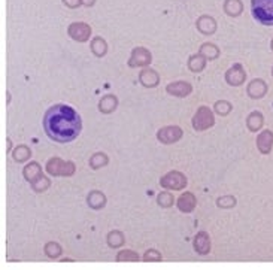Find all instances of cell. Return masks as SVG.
<instances>
[{"mask_svg":"<svg viewBox=\"0 0 273 270\" xmlns=\"http://www.w3.org/2000/svg\"><path fill=\"white\" fill-rule=\"evenodd\" d=\"M43 130L51 140L58 143H69L81 135L82 120L72 106L57 103L45 112Z\"/></svg>","mask_w":273,"mask_h":270,"instance_id":"obj_1","label":"cell"},{"mask_svg":"<svg viewBox=\"0 0 273 270\" xmlns=\"http://www.w3.org/2000/svg\"><path fill=\"white\" fill-rule=\"evenodd\" d=\"M251 12L260 24L273 27V0H251Z\"/></svg>","mask_w":273,"mask_h":270,"instance_id":"obj_2","label":"cell"},{"mask_svg":"<svg viewBox=\"0 0 273 270\" xmlns=\"http://www.w3.org/2000/svg\"><path fill=\"white\" fill-rule=\"evenodd\" d=\"M45 169L51 176H73L76 172V166L73 161H64L58 157L49 158Z\"/></svg>","mask_w":273,"mask_h":270,"instance_id":"obj_3","label":"cell"},{"mask_svg":"<svg viewBox=\"0 0 273 270\" xmlns=\"http://www.w3.org/2000/svg\"><path fill=\"white\" fill-rule=\"evenodd\" d=\"M214 124H215V117L208 106H200L191 121V126L196 132H205L211 129Z\"/></svg>","mask_w":273,"mask_h":270,"instance_id":"obj_4","label":"cell"},{"mask_svg":"<svg viewBox=\"0 0 273 270\" xmlns=\"http://www.w3.org/2000/svg\"><path fill=\"white\" fill-rule=\"evenodd\" d=\"M188 181L187 176L178 170H172L169 173H166L161 179H160V185L166 190H173V191H179L184 190L187 187Z\"/></svg>","mask_w":273,"mask_h":270,"instance_id":"obj_5","label":"cell"},{"mask_svg":"<svg viewBox=\"0 0 273 270\" xmlns=\"http://www.w3.org/2000/svg\"><path fill=\"white\" fill-rule=\"evenodd\" d=\"M152 61V54L143 48V46H136L133 48L132 54H130V58L127 61L129 67H148Z\"/></svg>","mask_w":273,"mask_h":270,"instance_id":"obj_6","label":"cell"},{"mask_svg":"<svg viewBox=\"0 0 273 270\" xmlns=\"http://www.w3.org/2000/svg\"><path fill=\"white\" fill-rule=\"evenodd\" d=\"M182 136H184V132L178 126H166L157 132V139L164 145L176 143L182 139Z\"/></svg>","mask_w":273,"mask_h":270,"instance_id":"obj_7","label":"cell"},{"mask_svg":"<svg viewBox=\"0 0 273 270\" xmlns=\"http://www.w3.org/2000/svg\"><path fill=\"white\" fill-rule=\"evenodd\" d=\"M67 34H69L73 40H76V42H79V43H84V42H87V40L91 37V27H90L87 22H82V21H79V22H72V24L67 27Z\"/></svg>","mask_w":273,"mask_h":270,"instance_id":"obj_8","label":"cell"},{"mask_svg":"<svg viewBox=\"0 0 273 270\" xmlns=\"http://www.w3.org/2000/svg\"><path fill=\"white\" fill-rule=\"evenodd\" d=\"M226 82L232 87H241L247 81V72L241 63L233 64L227 72H226Z\"/></svg>","mask_w":273,"mask_h":270,"instance_id":"obj_9","label":"cell"},{"mask_svg":"<svg viewBox=\"0 0 273 270\" xmlns=\"http://www.w3.org/2000/svg\"><path fill=\"white\" fill-rule=\"evenodd\" d=\"M268 90H269L268 82H266L265 79H262V78H256V79H253V81L248 84V87H247V94H248L251 99H254V100H260V99H263V97L268 94Z\"/></svg>","mask_w":273,"mask_h":270,"instance_id":"obj_10","label":"cell"},{"mask_svg":"<svg viewBox=\"0 0 273 270\" xmlns=\"http://www.w3.org/2000/svg\"><path fill=\"white\" fill-rule=\"evenodd\" d=\"M139 82L145 88H155L160 84V75L151 67H143L139 72Z\"/></svg>","mask_w":273,"mask_h":270,"instance_id":"obj_11","label":"cell"},{"mask_svg":"<svg viewBox=\"0 0 273 270\" xmlns=\"http://www.w3.org/2000/svg\"><path fill=\"white\" fill-rule=\"evenodd\" d=\"M166 91L173 96V97H187L193 93V85L187 81H176V82H170L166 87Z\"/></svg>","mask_w":273,"mask_h":270,"instance_id":"obj_12","label":"cell"},{"mask_svg":"<svg viewBox=\"0 0 273 270\" xmlns=\"http://www.w3.org/2000/svg\"><path fill=\"white\" fill-rule=\"evenodd\" d=\"M196 27H197V30H199L202 34L211 36V34H214V33L217 31L218 24H217V21H215L214 16H211V15H202V16H199V19L196 21Z\"/></svg>","mask_w":273,"mask_h":270,"instance_id":"obj_13","label":"cell"},{"mask_svg":"<svg viewBox=\"0 0 273 270\" xmlns=\"http://www.w3.org/2000/svg\"><path fill=\"white\" fill-rule=\"evenodd\" d=\"M194 251L199 256H208L211 253V236L206 232H199L194 238Z\"/></svg>","mask_w":273,"mask_h":270,"instance_id":"obj_14","label":"cell"},{"mask_svg":"<svg viewBox=\"0 0 273 270\" xmlns=\"http://www.w3.org/2000/svg\"><path fill=\"white\" fill-rule=\"evenodd\" d=\"M196 205H197V199L193 193L187 191L184 194H181L176 200V206L178 209L182 212V214H191L194 209H196Z\"/></svg>","mask_w":273,"mask_h":270,"instance_id":"obj_15","label":"cell"},{"mask_svg":"<svg viewBox=\"0 0 273 270\" xmlns=\"http://www.w3.org/2000/svg\"><path fill=\"white\" fill-rule=\"evenodd\" d=\"M257 149L263 155H269L273 149V132L272 130H265L257 136Z\"/></svg>","mask_w":273,"mask_h":270,"instance_id":"obj_16","label":"cell"},{"mask_svg":"<svg viewBox=\"0 0 273 270\" xmlns=\"http://www.w3.org/2000/svg\"><path fill=\"white\" fill-rule=\"evenodd\" d=\"M87 205L94 211H100L106 206V196L99 190H93L87 196Z\"/></svg>","mask_w":273,"mask_h":270,"instance_id":"obj_17","label":"cell"},{"mask_svg":"<svg viewBox=\"0 0 273 270\" xmlns=\"http://www.w3.org/2000/svg\"><path fill=\"white\" fill-rule=\"evenodd\" d=\"M117 108H118V99H117V96H114V94H106V96H103V97L100 99V102H99V111H100L102 114H105V115L115 112Z\"/></svg>","mask_w":273,"mask_h":270,"instance_id":"obj_18","label":"cell"},{"mask_svg":"<svg viewBox=\"0 0 273 270\" xmlns=\"http://www.w3.org/2000/svg\"><path fill=\"white\" fill-rule=\"evenodd\" d=\"M263 126H265V117H263L262 112L254 111L247 117V127H248L250 132H253V133L260 132L263 129Z\"/></svg>","mask_w":273,"mask_h":270,"instance_id":"obj_19","label":"cell"},{"mask_svg":"<svg viewBox=\"0 0 273 270\" xmlns=\"http://www.w3.org/2000/svg\"><path fill=\"white\" fill-rule=\"evenodd\" d=\"M40 175H42V167H40V164H39L37 161H30V163L22 169V176H24V179H25L28 184L34 182Z\"/></svg>","mask_w":273,"mask_h":270,"instance_id":"obj_20","label":"cell"},{"mask_svg":"<svg viewBox=\"0 0 273 270\" xmlns=\"http://www.w3.org/2000/svg\"><path fill=\"white\" fill-rule=\"evenodd\" d=\"M90 49H91V52H93L96 57L102 58V57H105V55L108 54V43H106V40H105L103 37L96 36V37H93L91 42H90Z\"/></svg>","mask_w":273,"mask_h":270,"instance_id":"obj_21","label":"cell"},{"mask_svg":"<svg viewBox=\"0 0 273 270\" xmlns=\"http://www.w3.org/2000/svg\"><path fill=\"white\" fill-rule=\"evenodd\" d=\"M223 9H224V12L229 16L236 18V16L242 15V12H244V3H242V0H224Z\"/></svg>","mask_w":273,"mask_h":270,"instance_id":"obj_22","label":"cell"},{"mask_svg":"<svg viewBox=\"0 0 273 270\" xmlns=\"http://www.w3.org/2000/svg\"><path fill=\"white\" fill-rule=\"evenodd\" d=\"M206 61H208V60H206L200 52L193 54V55H190V58H188V69H190L191 72H194V73H200V72L205 70Z\"/></svg>","mask_w":273,"mask_h":270,"instance_id":"obj_23","label":"cell"},{"mask_svg":"<svg viewBox=\"0 0 273 270\" xmlns=\"http://www.w3.org/2000/svg\"><path fill=\"white\" fill-rule=\"evenodd\" d=\"M31 157V149L27 145H18L12 149V158L16 163H25Z\"/></svg>","mask_w":273,"mask_h":270,"instance_id":"obj_24","label":"cell"},{"mask_svg":"<svg viewBox=\"0 0 273 270\" xmlns=\"http://www.w3.org/2000/svg\"><path fill=\"white\" fill-rule=\"evenodd\" d=\"M106 242H108V247L112 248V250H117V248H121L126 242V238L124 235L120 232V230H112L108 233L106 236Z\"/></svg>","mask_w":273,"mask_h":270,"instance_id":"obj_25","label":"cell"},{"mask_svg":"<svg viewBox=\"0 0 273 270\" xmlns=\"http://www.w3.org/2000/svg\"><path fill=\"white\" fill-rule=\"evenodd\" d=\"M199 52H200L206 60H215V58L220 57V48H218L215 43H211V42H205V43L200 46Z\"/></svg>","mask_w":273,"mask_h":270,"instance_id":"obj_26","label":"cell"},{"mask_svg":"<svg viewBox=\"0 0 273 270\" xmlns=\"http://www.w3.org/2000/svg\"><path fill=\"white\" fill-rule=\"evenodd\" d=\"M88 163H90V167H91L93 170H99V169L108 166L109 157H108L105 152H96V154H93V155L90 157V161H88Z\"/></svg>","mask_w":273,"mask_h":270,"instance_id":"obj_27","label":"cell"},{"mask_svg":"<svg viewBox=\"0 0 273 270\" xmlns=\"http://www.w3.org/2000/svg\"><path fill=\"white\" fill-rule=\"evenodd\" d=\"M43 251H45V256H46L48 259H52V260L58 259V257L63 254V248H61V245L57 244V242H48V244H45Z\"/></svg>","mask_w":273,"mask_h":270,"instance_id":"obj_28","label":"cell"},{"mask_svg":"<svg viewBox=\"0 0 273 270\" xmlns=\"http://www.w3.org/2000/svg\"><path fill=\"white\" fill-rule=\"evenodd\" d=\"M30 185H31V188H33L34 193H43V191H46V190L51 187V179L46 178L45 175H40V176H39L34 182H31Z\"/></svg>","mask_w":273,"mask_h":270,"instance_id":"obj_29","label":"cell"},{"mask_svg":"<svg viewBox=\"0 0 273 270\" xmlns=\"http://www.w3.org/2000/svg\"><path fill=\"white\" fill-rule=\"evenodd\" d=\"M214 111L220 117H227L233 111V105L230 102H227V100H220V102H217L214 105Z\"/></svg>","mask_w":273,"mask_h":270,"instance_id":"obj_30","label":"cell"},{"mask_svg":"<svg viewBox=\"0 0 273 270\" xmlns=\"http://www.w3.org/2000/svg\"><path fill=\"white\" fill-rule=\"evenodd\" d=\"M157 203L160 208H172L175 205V197L169 191H163L157 196Z\"/></svg>","mask_w":273,"mask_h":270,"instance_id":"obj_31","label":"cell"},{"mask_svg":"<svg viewBox=\"0 0 273 270\" xmlns=\"http://www.w3.org/2000/svg\"><path fill=\"white\" fill-rule=\"evenodd\" d=\"M238 205V200L235 196H221L217 199V206L221 209H232Z\"/></svg>","mask_w":273,"mask_h":270,"instance_id":"obj_32","label":"cell"},{"mask_svg":"<svg viewBox=\"0 0 273 270\" xmlns=\"http://www.w3.org/2000/svg\"><path fill=\"white\" fill-rule=\"evenodd\" d=\"M139 260L140 257L137 256V253L132 250H124L117 254V262H139Z\"/></svg>","mask_w":273,"mask_h":270,"instance_id":"obj_33","label":"cell"},{"mask_svg":"<svg viewBox=\"0 0 273 270\" xmlns=\"http://www.w3.org/2000/svg\"><path fill=\"white\" fill-rule=\"evenodd\" d=\"M143 262H146V263H157V262H161V254L157 251V250H148L145 254H143Z\"/></svg>","mask_w":273,"mask_h":270,"instance_id":"obj_34","label":"cell"},{"mask_svg":"<svg viewBox=\"0 0 273 270\" xmlns=\"http://www.w3.org/2000/svg\"><path fill=\"white\" fill-rule=\"evenodd\" d=\"M67 7H70V9H76V7H79L82 3H81V0H61Z\"/></svg>","mask_w":273,"mask_h":270,"instance_id":"obj_35","label":"cell"},{"mask_svg":"<svg viewBox=\"0 0 273 270\" xmlns=\"http://www.w3.org/2000/svg\"><path fill=\"white\" fill-rule=\"evenodd\" d=\"M81 3H82V6H85V7H91V6L96 4V0H81Z\"/></svg>","mask_w":273,"mask_h":270,"instance_id":"obj_36","label":"cell"},{"mask_svg":"<svg viewBox=\"0 0 273 270\" xmlns=\"http://www.w3.org/2000/svg\"><path fill=\"white\" fill-rule=\"evenodd\" d=\"M6 143H7V152H10V149H12V140H10V137L6 139Z\"/></svg>","mask_w":273,"mask_h":270,"instance_id":"obj_37","label":"cell"},{"mask_svg":"<svg viewBox=\"0 0 273 270\" xmlns=\"http://www.w3.org/2000/svg\"><path fill=\"white\" fill-rule=\"evenodd\" d=\"M271 48H272V51H273V39H272V42H271Z\"/></svg>","mask_w":273,"mask_h":270,"instance_id":"obj_38","label":"cell"},{"mask_svg":"<svg viewBox=\"0 0 273 270\" xmlns=\"http://www.w3.org/2000/svg\"><path fill=\"white\" fill-rule=\"evenodd\" d=\"M272 75H273V67H272Z\"/></svg>","mask_w":273,"mask_h":270,"instance_id":"obj_39","label":"cell"}]
</instances>
